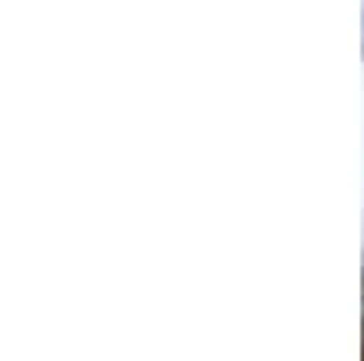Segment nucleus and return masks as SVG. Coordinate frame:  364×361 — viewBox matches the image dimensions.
I'll return each mask as SVG.
<instances>
[{
  "label": "nucleus",
  "instance_id": "nucleus-1",
  "mask_svg": "<svg viewBox=\"0 0 364 361\" xmlns=\"http://www.w3.org/2000/svg\"><path fill=\"white\" fill-rule=\"evenodd\" d=\"M360 350H364V333H360Z\"/></svg>",
  "mask_w": 364,
  "mask_h": 361
}]
</instances>
